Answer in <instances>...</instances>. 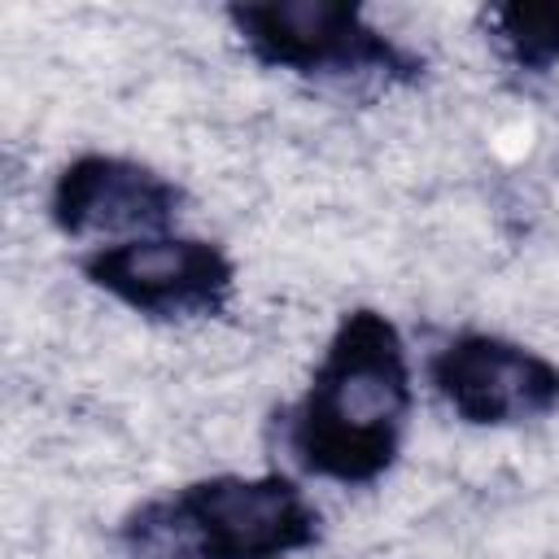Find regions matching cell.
Listing matches in <instances>:
<instances>
[{
  "instance_id": "obj_3",
  "label": "cell",
  "mask_w": 559,
  "mask_h": 559,
  "mask_svg": "<svg viewBox=\"0 0 559 559\" xmlns=\"http://www.w3.org/2000/svg\"><path fill=\"white\" fill-rule=\"evenodd\" d=\"M227 22L245 52L310 83L332 87H406L419 83L424 57L367 22L358 4L341 0H253L231 4Z\"/></svg>"
},
{
  "instance_id": "obj_2",
  "label": "cell",
  "mask_w": 559,
  "mask_h": 559,
  "mask_svg": "<svg viewBox=\"0 0 559 559\" xmlns=\"http://www.w3.org/2000/svg\"><path fill=\"white\" fill-rule=\"evenodd\" d=\"M323 537V515L284 472H218L131 507L114 542L127 559H288Z\"/></svg>"
},
{
  "instance_id": "obj_5",
  "label": "cell",
  "mask_w": 559,
  "mask_h": 559,
  "mask_svg": "<svg viewBox=\"0 0 559 559\" xmlns=\"http://www.w3.org/2000/svg\"><path fill=\"white\" fill-rule=\"evenodd\" d=\"M428 384L472 428H515L559 411V362L498 332L450 336L428 358Z\"/></svg>"
},
{
  "instance_id": "obj_7",
  "label": "cell",
  "mask_w": 559,
  "mask_h": 559,
  "mask_svg": "<svg viewBox=\"0 0 559 559\" xmlns=\"http://www.w3.org/2000/svg\"><path fill=\"white\" fill-rule=\"evenodd\" d=\"M489 35L498 52L524 74H550L559 66V0L546 4H493Z\"/></svg>"
},
{
  "instance_id": "obj_4",
  "label": "cell",
  "mask_w": 559,
  "mask_h": 559,
  "mask_svg": "<svg viewBox=\"0 0 559 559\" xmlns=\"http://www.w3.org/2000/svg\"><path fill=\"white\" fill-rule=\"evenodd\" d=\"M79 275L96 293L157 323L218 319L236 297L231 253L214 240L175 231L96 245L79 258Z\"/></svg>"
},
{
  "instance_id": "obj_1",
  "label": "cell",
  "mask_w": 559,
  "mask_h": 559,
  "mask_svg": "<svg viewBox=\"0 0 559 559\" xmlns=\"http://www.w3.org/2000/svg\"><path fill=\"white\" fill-rule=\"evenodd\" d=\"M411 411L406 341L389 314L358 306L341 314L306 393L284 411V450L306 476L376 485L402 454Z\"/></svg>"
},
{
  "instance_id": "obj_6",
  "label": "cell",
  "mask_w": 559,
  "mask_h": 559,
  "mask_svg": "<svg viewBox=\"0 0 559 559\" xmlns=\"http://www.w3.org/2000/svg\"><path fill=\"white\" fill-rule=\"evenodd\" d=\"M183 210V188L148 162L118 153L70 157L48 192V218L61 236H162Z\"/></svg>"
}]
</instances>
